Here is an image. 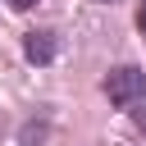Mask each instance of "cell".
Here are the masks:
<instances>
[{
  "label": "cell",
  "mask_w": 146,
  "mask_h": 146,
  "mask_svg": "<svg viewBox=\"0 0 146 146\" xmlns=\"http://www.w3.org/2000/svg\"><path fill=\"white\" fill-rule=\"evenodd\" d=\"M105 96H110L114 105H137V100H146V73H141L137 64H119V68H110V78H105Z\"/></svg>",
  "instance_id": "6da1fadb"
},
{
  "label": "cell",
  "mask_w": 146,
  "mask_h": 146,
  "mask_svg": "<svg viewBox=\"0 0 146 146\" xmlns=\"http://www.w3.org/2000/svg\"><path fill=\"white\" fill-rule=\"evenodd\" d=\"M23 55H27L32 64H50V59H55V32H27Z\"/></svg>",
  "instance_id": "7a4b0ae2"
},
{
  "label": "cell",
  "mask_w": 146,
  "mask_h": 146,
  "mask_svg": "<svg viewBox=\"0 0 146 146\" xmlns=\"http://www.w3.org/2000/svg\"><path fill=\"white\" fill-rule=\"evenodd\" d=\"M41 137H46V128H41V123H36V128H32V123H27V128H23V146H36V141H41Z\"/></svg>",
  "instance_id": "3957f363"
},
{
  "label": "cell",
  "mask_w": 146,
  "mask_h": 146,
  "mask_svg": "<svg viewBox=\"0 0 146 146\" xmlns=\"http://www.w3.org/2000/svg\"><path fill=\"white\" fill-rule=\"evenodd\" d=\"M9 5H14V9H32L36 0H9Z\"/></svg>",
  "instance_id": "277c9868"
},
{
  "label": "cell",
  "mask_w": 146,
  "mask_h": 146,
  "mask_svg": "<svg viewBox=\"0 0 146 146\" xmlns=\"http://www.w3.org/2000/svg\"><path fill=\"white\" fill-rule=\"evenodd\" d=\"M137 27H141V32H146V5H141V9H137Z\"/></svg>",
  "instance_id": "5b68a950"
},
{
  "label": "cell",
  "mask_w": 146,
  "mask_h": 146,
  "mask_svg": "<svg viewBox=\"0 0 146 146\" xmlns=\"http://www.w3.org/2000/svg\"><path fill=\"white\" fill-rule=\"evenodd\" d=\"M137 128H141V137H146V110H137Z\"/></svg>",
  "instance_id": "8992f818"
},
{
  "label": "cell",
  "mask_w": 146,
  "mask_h": 146,
  "mask_svg": "<svg viewBox=\"0 0 146 146\" xmlns=\"http://www.w3.org/2000/svg\"><path fill=\"white\" fill-rule=\"evenodd\" d=\"M100 5H114V0H100Z\"/></svg>",
  "instance_id": "52a82bcc"
}]
</instances>
